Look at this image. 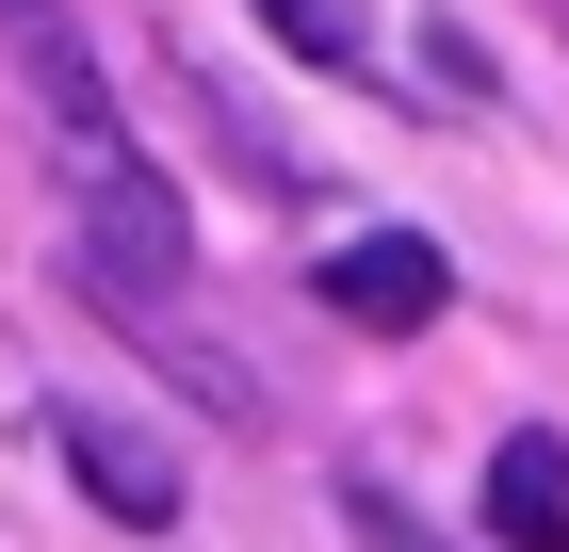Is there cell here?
I'll return each mask as SVG.
<instances>
[{
	"mask_svg": "<svg viewBox=\"0 0 569 552\" xmlns=\"http://www.w3.org/2000/svg\"><path fill=\"white\" fill-rule=\"evenodd\" d=\"M488 536L505 552H569V439L521 423L505 455H488Z\"/></svg>",
	"mask_w": 569,
	"mask_h": 552,
	"instance_id": "obj_4",
	"label": "cell"
},
{
	"mask_svg": "<svg viewBox=\"0 0 569 552\" xmlns=\"http://www.w3.org/2000/svg\"><path fill=\"white\" fill-rule=\"evenodd\" d=\"M261 33H293V66H358V0H261Z\"/></svg>",
	"mask_w": 569,
	"mask_h": 552,
	"instance_id": "obj_5",
	"label": "cell"
},
{
	"mask_svg": "<svg viewBox=\"0 0 569 552\" xmlns=\"http://www.w3.org/2000/svg\"><path fill=\"white\" fill-rule=\"evenodd\" d=\"M0 49H17L33 130H49V163H66V195H82V277L98 293H179L196 277V228H179V179L131 147L114 82H98V33L66 0H0Z\"/></svg>",
	"mask_w": 569,
	"mask_h": 552,
	"instance_id": "obj_1",
	"label": "cell"
},
{
	"mask_svg": "<svg viewBox=\"0 0 569 552\" xmlns=\"http://www.w3.org/2000/svg\"><path fill=\"white\" fill-rule=\"evenodd\" d=\"M342 536H358V552H439V536H423V520H407V504H391V488H375V471H358V488H342Z\"/></svg>",
	"mask_w": 569,
	"mask_h": 552,
	"instance_id": "obj_6",
	"label": "cell"
},
{
	"mask_svg": "<svg viewBox=\"0 0 569 552\" xmlns=\"http://www.w3.org/2000/svg\"><path fill=\"white\" fill-rule=\"evenodd\" d=\"M49 455L82 471V504H98V520H147V536L179 520V455H163V439L98 423V407H49Z\"/></svg>",
	"mask_w": 569,
	"mask_h": 552,
	"instance_id": "obj_3",
	"label": "cell"
},
{
	"mask_svg": "<svg viewBox=\"0 0 569 552\" xmlns=\"http://www.w3.org/2000/svg\"><path fill=\"white\" fill-rule=\"evenodd\" d=\"M309 293L342 309V325H375V341H423L439 309H456V260L423 244V228H358V244H326V277Z\"/></svg>",
	"mask_w": 569,
	"mask_h": 552,
	"instance_id": "obj_2",
	"label": "cell"
}]
</instances>
